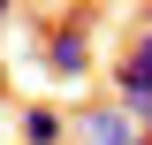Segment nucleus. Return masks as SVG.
Wrapping results in <instances>:
<instances>
[{
    "label": "nucleus",
    "instance_id": "obj_1",
    "mask_svg": "<svg viewBox=\"0 0 152 145\" xmlns=\"http://www.w3.org/2000/svg\"><path fill=\"white\" fill-rule=\"evenodd\" d=\"M38 61H46V69H53L61 84H84V69H91V31H84V16H69L61 31H46Z\"/></svg>",
    "mask_w": 152,
    "mask_h": 145
},
{
    "label": "nucleus",
    "instance_id": "obj_4",
    "mask_svg": "<svg viewBox=\"0 0 152 145\" xmlns=\"http://www.w3.org/2000/svg\"><path fill=\"white\" fill-rule=\"evenodd\" d=\"M0 23H15V8H8V0H0Z\"/></svg>",
    "mask_w": 152,
    "mask_h": 145
},
{
    "label": "nucleus",
    "instance_id": "obj_5",
    "mask_svg": "<svg viewBox=\"0 0 152 145\" xmlns=\"http://www.w3.org/2000/svg\"><path fill=\"white\" fill-rule=\"evenodd\" d=\"M0 92H8V76H0Z\"/></svg>",
    "mask_w": 152,
    "mask_h": 145
},
{
    "label": "nucleus",
    "instance_id": "obj_3",
    "mask_svg": "<svg viewBox=\"0 0 152 145\" xmlns=\"http://www.w3.org/2000/svg\"><path fill=\"white\" fill-rule=\"evenodd\" d=\"M23 145H69V115L61 107H23Z\"/></svg>",
    "mask_w": 152,
    "mask_h": 145
},
{
    "label": "nucleus",
    "instance_id": "obj_2",
    "mask_svg": "<svg viewBox=\"0 0 152 145\" xmlns=\"http://www.w3.org/2000/svg\"><path fill=\"white\" fill-rule=\"evenodd\" d=\"M129 138H137V122L114 107V99H91V107L69 115V145H129Z\"/></svg>",
    "mask_w": 152,
    "mask_h": 145
}]
</instances>
